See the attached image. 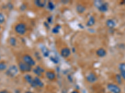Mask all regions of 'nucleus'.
<instances>
[{
	"label": "nucleus",
	"instance_id": "obj_35",
	"mask_svg": "<svg viewBox=\"0 0 125 93\" xmlns=\"http://www.w3.org/2000/svg\"></svg>",
	"mask_w": 125,
	"mask_h": 93
},
{
	"label": "nucleus",
	"instance_id": "obj_1",
	"mask_svg": "<svg viewBox=\"0 0 125 93\" xmlns=\"http://www.w3.org/2000/svg\"><path fill=\"white\" fill-rule=\"evenodd\" d=\"M14 31L17 34L20 35H24L27 31V27L24 23H20L17 24L14 27Z\"/></svg>",
	"mask_w": 125,
	"mask_h": 93
},
{
	"label": "nucleus",
	"instance_id": "obj_10",
	"mask_svg": "<svg viewBox=\"0 0 125 93\" xmlns=\"http://www.w3.org/2000/svg\"><path fill=\"white\" fill-rule=\"evenodd\" d=\"M108 8H109L108 3H106V2H103L98 9L101 13H106V12H107L108 11Z\"/></svg>",
	"mask_w": 125,
	"mask_h": 93
},
{
	"label": "nucleus",
	"instance_id": "obj_18",
	"mask_svg": "<svg viewBox=\"0 0 125 93\" xmlns=\"http://www.w3.org/2000/svg\"><path fill=\"white\" fill-rule=\"evenodd\" d=\"M24 79H25L28 83H30V85H31V84L33 83L34 78H33V77H32L30 75L27 74V75H26L25 76H24Z\"/></svg>",
	"mask_w": 125,
	"mask_h": 93
},
{
	"label": "nucleus",
	"instance_id": "obj_30",
	"mask_svg": "<svg viewBox=\"0 0 125 93\" xmlns=\"http://www.w3.org/2000/svg\"><path fill=\"white\" fill-rule=\"evenodd\" d=\"M0 93H10L8 91L6 90V89H4V90L0 91Z\"/></svg>",
	"mask_w": 125,
	"mask_h": 93
},
{
	"label": "nucleus",
	"instance_id": "obj_31",
	"mask_svg": "<svg viewBox=\"0 0 125 93\" xmlns=\"http://www.w3.org/2000/svg\"><path fill=\"white\" fill-rule=\"evenodd\" d=\"M71 93H80L78 91H73V92H71Z\"/></svg>",
	"mask_w": 125,
	"mask_h": 93
},
{
	"label": "nucleus",
	"instance_id": "obj_32",
	"mask_svg": "<svg viewBox=\"0 0 125 93\" xmlns=\"http://www.w3.org/2000/svg\"><path fill=\"white\" fill-rule=\"evenodd\" d=\"M24 93H32V92H30V91H26V92H25Z\"/></svg>",
	"mask_w": 125,
	"mask_h": 93
},
{
	"label": "nucleus",
	"instance_id": "obj_17",
	"mask_svg": "<svg viewBox=\"0 0 125 93\" xmlns=\"http://www.w3.org/2000/svg\"><path fill=\"white\" fill-rule=\"evenodd\" d=\"M96 23V19H95V17L91 16V17L89 18L88 19V22L86 23V26L87 27H92Z\"/></svg>",
	"mask_w": 125,
	"mask_h": 93
},
{
	"label": "nucleus",
	"instance_id": "obj_25",
	"mask_svg": "<svg viewBox=\"0 0 125 93\" xmlns=\"http://www.w3.org/2000/svg\"><path fill=\"white\" fill-rule=\"evenodd\" d=\"M7 68V65L4 62H0V71H4Z\"/></svg>",
	"mask_w": 125,
	"mask_h": 93
},
{
	"label": "nucleus",
	"instance_id": "obj_23",
	"mask_svg": "<svg viewBox=\"0 0 125 93\" xmlns=\"http://www.w3.org/2000/svg\"><path fill=\"white\" fill-rule=\"evenodd\" d=\"M103 2L104 1H101V0H96V1H94V6H95L97 9H98L100 7V6L102 4V3H103Z\"/></svg>",
	"mask_w": 125,
	"mask_h": 93
},
{
	"label": "nucleus",
	"instance_id": "obj_13",
	"mask_svg": "<svg viewBox=\"0 0 125 93\" xmlns=\"http://www.w3.org/2000/svg\"><path fill=\"white\" fill-rule=\"evenodd\" d=\"M46 77L49 79V80L53 81L56 78V74L54 72L51 71H48L46 72Z\"/></svg>",
	"mask_w": 125,
	"mask_h": 93
},
{
	"label": "nucleus",
	"instance_id": "obj_33",
	"mask_svg": "<svg viewBox=\"0 0 125 93\" xmlns=\"http://www.w3.org/2000/svg\"><path fill=\"white\" fill-rule=\"evenodd\" d=\"M123 4H125V1H123Z\"/></svg>",
	"mask_w": 125,
	"mask_h": 93
},
{
	"label": "nucleus",
	"instance_id": "obj_28",
	"mask_svg": "<svg viewBox=\"0 0 125 93\" xmlns=\"http://www.w3.org/2000/svg\"><path fill=\"white\" fill-rule=\"evenodd\" d=\"M8 8H9L10 10H11L13 8V4H12L11 3H9L8 4Z\"/></svg>",
	"mask_w": 125,
	"mask_h": 93
},
{
	"label": "nucleus",
	"instance_id": "obj_26",
	"mask_svg": "<svg viewBox=\"0 0 125 93\" xmlns=\"http://www.w3.org/2000/svg\"><path fill=\"white\" fill-rule=\"evenodd\" d=\"M5 21V17L4 14L2 13H0V24H3Z\"/></svg>",
	"mask_w": 125,
	"mask_h": 93
},
{
	"label": "nucleus",
	"instance_id": "obj_27",
	"mask_svg": "<svg viewBox=\"0 0 125 93\" xmlns=\"http://www.w3.org/2000/svg\"><path fill=\"white\" fill-rule=\"evenodd\" d=\"M119 75H121V78L124 80H125V72H120V74Z\"/></svg>",
	"mask_w": 125,
	"mask_h": 93
},
{
	"label": "nucleus",
	"instance_id": "obj_29",
	"mask_svg": "<svg viewBox=\"0 0 125 93\" xmlns=\"http://www.w3.org/2000/svg\"><path fill=\"white\" fill-rule=\"evenodd\" d=\"M47 20H48V23H52V21H53V17H52V16H50V17H48Z\"/></svg>",
	"mask_w": 125,
	"mask_h": 93
},
{
	"label": "nucleus",
	"instance_id": "obj_8",
	"mask_svg": "<svg viewBox=\"0 0 125 93\" xmlns=\"http://www.w3.org/2000/svg\"><path fill=\"white\" fill-rule=\"evenodd\" d=\"M60 54L63 58H68L71 55V50L68 47H64L61 50Z\"/></svg>",
	"mask_w": 125,
	"mask_h": 93
},
{
	"label": "nucleus",
	"instance_id": "obj_34",
	"mask_svg": "<svg viewBox=\"0 0 125 93\" xmlns=\"http://www.w3.org/2000/svg\"><path fill=\"white\" fill-rule=\"evenodd\" d=\"M0 30H1V26H0Z\"/></svg>",
	"mask_w": 125,
	"mask_h": 93
},
{
	"label": "nucleus",
	"instance_id": "obj_21",
	"mask_svg": "<svg viewBox=\"0 0 125 93\" xmlns=\"http://www.w3.org/2000/svg\"><path fill=\"white\" fill-rule=\"evenodd\" d=\"M9 43L12 46H15L17 44V40L14 37H11L9 39Z\"/></svg>",
	"mask_w": 125,
	"mask_h": 93
},
{
	"label": "nucleus",
	"instance_id": "obj_3",
	"mask_svg": "<svg viewBox=\"0 0 125 93\" xmlns=\"http://www.w3.org/2000/svg\"><path fill=\"white\" fill-rule=\"evenodd\" d=\"M22 60H23V62L25 63H26L27 65H30V66H34L36 65V62L34 59H33L30 55H24L22 57Z\"/></svg>",
	"mask_w": 125,
	"mask_h": 93
},
{
	"label": "nucleus",
	"instance_id": "obj_22",
	"mask_svg": "<svg viewBox=\"0 0 125 93\" xmlns=\"http://www.w3.org/2000/svg\"><path fill=\"white\" fill-rule=\"evenodd\" d=\"M60 29H61V26L60 25H56L55 27H53V29H52V32L53 34H58L60 32Z\"/></svg>",
	"mask_w": 125,
	"mask_h": 93
},
{
	"label": "nucleus",
	"instance_id": "obj_12",
	"mask_svg": "<svg viewBox=\"0 0 125 93\" xmlns=\"http://www.w3.org/2000/svg\"><path fill=\"white\" fill-rule=\"evenodd\" d=\"M86 8L85 6L84 5H83L81 4H78L76 5V10L77 13H79V14H83L85 12Z\"/></svg>",
	"mask_w": 125,
	"mask_h": 93
},
{
	"label": "nucleus",
	"instance_id": "obj_7",
	"mask_svg": "<svg viewBox=\"0 0 125 93\" xmlns=\"http://www.w3.org/2000/svg\"><path fill=\"white\" fill-rule=\"evenodd\" d=\"M86 79V81L88 83H94L95 82L98 81V77L94 73L91 72V73L87 75Z\"/></svg>",
	"mask_w": 125,
	"mask_h": 93
},
{
	"label": "nucleus",
	"instance_id": "obj_20",
	"mask_svg": "<svg viewBox=\"0 0 125 93\" xmlns=\"http://www.w3.org/2000/svg\"><path fill=\"white\" fill-rule=\"evenodd\" d=\"M115 79L118 85H121L123 83V78L119 74H117L115 76Z\"/></svg>",
	"mask_w": 125,
	"mask_h": 93
},
{
	"label": "nucleus",
	"instance_id": "obj_15",
	"mask_svg": "<svg viewBox=\"0 0 125 93\" xmlns=\"http://www.w3.org/2000/svg\"><path fill=\"white\" fill-rule=\"evenodd\" d=\"M107 52L105 49L103 48H100L99 49L97 50L96 51V55L99 57H104L106 55Z\"/></svg>",
	"mask_w": 125,
	"mask_h": 93
},
{
	"label": "nucleus",
	"instance_id": "obj_16",
	"mask_svg": "<svg viewBox=\"0 0 125 93\" xmlns=\"http://www.w3.org/2000/svg\"><path fill=\"white\" fill-rule=\"evenodd\" d=\"M41 52H42V54H43V56L44 57H48L50 55V50L46 46H45L44 45H42L41 46Z\"/></svg>",
	"mask_w": 125,
	"mask_h": 93
},
{
	"label": "nucleus",
	"instance_id": "obj_4",
	"mask_svg": "<svg viewBox=\"0 0 125 93\" xmlns=\"http://www.w3.org/2000/svg\"><path fill=\"white\" fill-rule=\"evenodd\" d=\"M18 68L19 70L23 73H26V72H30L32 70V67L30 65H27L26 63L22 62H20L18 63Z\"/></svg>",
	"mask_w": 125,
	"mask_h": 93
},
{
	"label": "nucleus",
	"instance_id": "obj_19",
	"mask_svg": "<svg viewBox=\"0 0 125 93\" xmlns=\"http://www.w3.org/2000/svg\"><path fill=\"white\" fill-rule=\"evenodd\" d=\"M47 8L50 11H52L54 9V8H55V6H54V4L53 2L52 1H49L47 3Z\"/></svg>",
	"mask_w": 125,
	"mask_h": 93
},
{
	"label": "nucleus",
	"instance_id": "obj_14",
	"mask_svg": "<svg viewBox=\"0 0 125 93\" xmlns=\"http://www.w3.org/2000/svg\"><path fill=\"white\" fill-rule=\"evenodd\" d=\"M34 4L37 7L40 8H44L46 6V5L47 4V3L46 1H41V0H36L34 2Z\"/></svg>",
	"mask_w": 125,
	"mask_h": 93
},
{
	"label": "nucleus",
	"instance_id": "obj_5",
	"mask_svg": "<svg viewBox=\"0 0 125 93\" xmlns=\"http://www.w3.org/2000/svg\"><path fill=\"white\" fill-rule=\"evenodd\" d=\"M107 89L111 93H121V89L119 86L115 84H108L107 85Z\"/></svg>",
	"mask_w": 125,
	"mask_h": 93
},
{
	"label": "nucleus",
	"instance_id": "obj_6",
	"mask_svg": "<svg viewBox=\"0 0 125 93\" xmlns=\"http://www.w3.org/2000/svg\"><path fill=\"white\" fill-rule=\"evenodd\" d=\"M31 85L33 87H43L44 86V83L41 81L38 76H36L34 78L33 83L31 84Z\"/></svg>",
	"mask_w": 125,
	"mask_h": 93
},
{
	"label": "nucleus",
	"instance_id": "obj_2",
	"mask_svg": "<svg viewBox=\"0 0 125 93\" xmlns=\"http://www.w3.org/2000/svg\"><path fill=\"white\" fill-rule=\"evenodd\" d=\"M18 70L19 69L16 65H11L7 69L6 74L8 76H10V77H14L18 73Z\"/></svg>",
	"mask_w": 125,
	"mask_h": 93
},
{
	"label": "nucleus",
	"instance_id": "obj_9",
	"mask_svg": "<svg viewBox=\"0 0 125 93\" xmlns=\"http://www.w3.org/2000/svg\"><path fill=\"white\" fill-rule=\"evenodd\" d=\"M44 71H44V68H43L40 66H37L35 68L33 69V72H34V74H36L38 76H42V74H43V73H44Z\"/></svg>",
	"mask_w": 125,
	"mask_h": 93
},
{
	"label": "nucleus",
	"instance_id": "obj_24",
	"mask_svg": "<svg viewBox=\"0 0 125 93\" xmlns=\"http://www.w3.org/2000/svg\"><path fill=\"white\" fill-rule=\"evenodd\" d=\"M118 68H119L120 72H125V63H121L118 65Z\"/></svg>",
	"mask_w": 125,
	"mask_h": 93
},
{
	"label": "nucleus",
	"instance_id": "obj_11",
	"mask_svg": "<svg viewBox=\"0 0 125 93\" xmlns=\"http://www.w3.org/2000/svg\"><path fill=\"white\" fill-rule=\"evenodd\" d=\"M106 25L107 27L109 29H113L116 27V22L114 21L112 19H108L106 20Z\"/></svg>",
	"mask_w": 125,
	"mask_h": 93
}]
</instances>
